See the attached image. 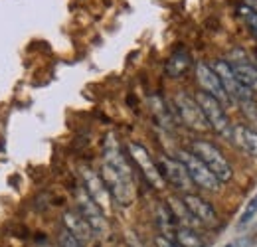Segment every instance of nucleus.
Instances as JSON below:
<instances>
[{"label": "nucleus", "instance_id": "nucleus-1", "mask_svg": "<svg viewBox=\"0 0 257 247\" xmlns=\"http://www.w3.org/2000/svg\"><path fill=\"white\" fill-rule=\"evenodd\" d=\"M99 176L107 186L113 202H117L119 206H131L135 202L137 186H135V178H133V168L113 135H107V139H105L103 166H101Z\"/></svg>", "mask_w": 257, "mask_h": 247}, {"label": "nucleus", "instance_id": "nucleus-2", "mask_svg": "<svg viewBox=\"0 0 257 247\" xmlns=\"http://www.w3.org/2000/svg\"><path fill=\"white\" fill-rule=\"evenodd\" d=\"M190 153H192L194 156H198V158L202 160V164H204L220 182H229V180H231L233 168H231L229 160L222 155V151H220L216 145L198 139V141L192 143V151H190Z\"/></svg>", "mask_w": 257, "mask_h": 247}, {"label": "nucleus", "instance_id": "nucleus-3", "mask_svg": "<svg viewBox=\"0 0 257 247\" xmlns=\"http://www.w3.org/2000/svg\"><path fill=\"white\" fill-rule=\"evenodd\" d=\"M194 99L200 105V109H202V113H204L208 125H210V129L216 131L224 139H231V129L233 127H231L229 119H227V113H225L224 105L220 101H216L214 97L206 95L204 91H198Z\"/></svg>", "mask_w": 257, "mask_h": 247}, {"label": "nucleus", "instance_id": "nucleus-4", "mask_svg": "<svg viewBox=\"0 0 257 247\" xmlns=\"http://www.w3.org/2000/svg\"><path fill=\"white\" fill-rule=\"evenodd\" d=\"M174 111H176V119L182 125H186L188 129H192L196 133L210 131V125L206 121L200 105L196 103V99L190 97L188 93H178L174 97Z\"/></svg>", "mask_w": 257, "mask_h": 247}, {"label": "nucleus", "instance_id": "nucleus-5", "mask_svg": "<svg viewBox=\"0 0 257 247\" xmlns=\"http://www.w3.org/2000/svg\"><path fill=\"white\" fill-rule=\"evenodd\" d=\"M182 164H184V168L188 170V176H190V180L194 182V186H198V188H202V190H206V192H220V188H222V182L202 164V160L198 158V156H194L190 151H178V156H176Z\"/></svg>", "mask_w": 257, "mask_h": 247}, {"label": "nucleus", "instance_id": "nucleus-6", "mask_svg": "<svg viewBox=\"0 0 257 247\" xmlns=\"http://www.w3.org/2000/svg\"><path fill=\"white\" fill-rule=\"evenodd\" d=\"M127 151H128V155H131V158H133V162L139 166L141 174L145 176V180L153 186V188L162 190L166 182H164V178H162V174H161V168H159V164L153 160L151 153H149L143 145H139V143H128Z\"/></svg>", "mask_w": 257, "mask_h": 247}, {"label": "nucleus", "instance_id": "nucleus-7", "mask_svg": "<svg viewBox=\"0 0 257 247\" xmlns=\"http://www.w3.org/2000/svg\"><path fill=\"white\" fill-rule=\"evenodd\" d=\"M75 200H77V212L87 219V223L91 225L93 233L97 237H105L109 233V221H107V216L101 212V208L89 198V194L83 188H77Z\"/></svg>", "mask_w": 257, "mask_h": 247}, {"label": "nucleus", "instance_id": "nucleus-8", "mask_svg": "<svg viewBox=\"0 0 257 247\" xmlns=\"http://www.w3.org/2000/svg\"><path fill=\"white\" fill-rule=\"evenodd\" d=\"M81 180H83V190L89 194V198L101 208V212L107 217L111 216V212H113V198H111L105 182L101 180V176L97 174L95 170L83 166L81 168Z\"/></svg>", "mask_w": 257, "mask_h": 247}, {"label": "nucleus", "instance_id": "nucleus-9", "mask_svg": "<svg viewBox=\"0 0 257 247\" xmlns=\"http://www.w3.org/2000/svg\"><path fill=\"white\" fill-rule=\"evenodd\" d=\"M182 204L184 208L190 212V216L196 219V223L200 227H208V229H214L220 225V217L216 214V210L212 208L210 202H206L204 198H200L198 194H184L182 196Z\"/></svg>", "mask_w": 257, "mask_h": 247}, {"label": "nucleus", "instance_id": "nucleus-10", "mask_svg": "<svg viewBox=\"0 0 257 247\" xmlns=\"http://www.w3.org/2000/svg\"><path fill=\"white\" fill-rule=\"evenodd\" d=\"M161 174L164 178V182H168L170 186H174L178 192L190 194L194 188V182L188 176V170L184 168V164L178 158H170V156H162L159 162Z\"/></svg>", "mask_w": 257, "mask_h": 247}, {"label": "nucleus", "instance_id": "nucleus-11", "mask_svg": "<svg viewBox=\"0 0 257 247\" xmlns=\"http://www.w3.org/2000/svg\"><path fill=\"white\" fill-rule=\"evenodd\" d=\"M229 63L235 79L251 93H257V65L247 60V54L243 50H233L229 54V60H225Z\"/></svg>", "mask_w": 257, "mask_h": 247}, {"label": "nucleus", "instance_id": "nucleus-12", "mask_svg": "<svg viewBox=\"0 0 257 247\" xmlns=\"http://www.w3.org/2000/svg\"><path fill=\"white\" fill-rule=\"evenodd\" d=\"M196 81H198V85H200V91H204L206 95L214 97V99L220 101L224 107L231 105L227 93H225L224 87H222V81H220V77L216 75V71L212 69V65H208V63H204V62L196 63Z\"/></svg>", "mask_w": 257, "mask_h": 247}, {"label": "nucleus", "instance_id": "nucleus-13", "mask_svg": "<svg viewBox=\"0 0 257 247\" xmlns=\"http://www.w3.org/2000/svg\"><path fill=\"white\" fill-rule=\"evenodd\" d=\"M212 69L216 71V75L220 77V81H222V87H224V91L227 93V97H229V101L231 103H241V101H245V99H249V97H253V93L247 91L237 79H235V75H233V71H231V67H229V63L225 62V60H216L214 65H212Z\"/></svg>", "mask_w": 257, "mask_h": 247}, {"label": "nucleus", "instance_id": "nucleus-14", "mask_svg": "<svg viewBox=\"0 0 257 247\" xmlns=\"http://www.w3.org/2000/svg\"><path fill=\"white\" fill-rule=\"evenodd\" d=\"M62 219H64V229H67L83 245H89L95 239V233H93L91 225L87 223V219L81 216L77 210H67Z\"/></svg>", "mask_w": 257, "mask_h": 247}, {"label": "nucleus", "instance_id": "nucleus-15", "mask_svg": "<svg viewBox=\"0 0 257 247\" xmlns=\"http://www.w3.org/2000/svg\"><path fill=\"white\" fill-rule=\"evenodd\" d=\"M231 141L235 143V147L241 153L257 158V131L245 127V125H235L231 129Z\"/></svg>", "mask_w": 257, "mask_h": 247}, {"label": "nucleus", "instance_id": "nucleus-16", "mask_svg": "<svg viewBox=\"0 0 257 247\" xmlns=\"http://www.w3.org/2000/svg\"><path fill=\"white\" fill-rule=\"evenodd\" d=\"M190 65H192V56H190V52H188L186 48H176V50L170 54V58L166 60L164 73H166L168 77L176 79V77H182V75L190 69Z\"/></svg>", "mask_w": 257, "mask_h": 247}, {"label": "nucleus", "instance_id": "nucleus-17", "mask_svg": "<svg viewBox=\"0 0 257 247\" xmlns=\"http://www.w3.org/2000/svg\"><path fill=\"white\" fill-rule=\"evenodd\" d=\"M149 107H151V111H153V115H155V119H157V123L164 127V129H174L176 123H178V119H176V115H174V111L166 105V101L162 99L161 95H153L151 99H149Z\"/></svg>", "mask_w": 257, "mask_h": 247}, {"label": "nucleus", "instance_id": "nucleus-18", "mask_svg": "<svg viewBox=\"0 0 257 247\" xmlns=\"http://www.w3.org/2000/svg\"><path fill=\"white\" fill-rule=\"evenodd\" d=\"M174 241L180 247H206L204 245V239L200 237V233L196 229H192V227H184V225L176 227Z\"/></svg>", "mask_w": 257, "mask_h": 247}, {"label": "nucleus", "instance_id": "nucleus-19", "mask_svg": "<svg viewBox=\"0 0 257 247\" xmlns=\"http://www.w3.org/2000/svg\"><path fill=\"white\" fill-rule=\"evenodd\" d=\"M237 14H239V18L245 22V26H247V30L251 32V36L257 38V10L251 6V4H237Z\"/></svg>", "mask_w": 257, "mask_h": 247}, {"label": "nucleus", "instance_id": "nucleus-20", "mask_svg": "<svg viewBox=\"0 0 257 247\" xmlns=\"http://www.w3.org/2000/svg\"><path fill=\"white\" fill-rule=\"evenodd\" d=\"M255 214H257V194L253 196V198H251V202L245 206L243 214H241V217H239V225H245L247 221H251Z\"/></svg>", "mask_w": 257, "mask_h": 247}, {"label": "nucleus", "instance_id": "nucleus-21", "mask_svg": "<svg viewBox=\"0 0 257 247\" xmlns=\"http://www.w3.org/2000/svg\"><path fill=\"white\" fill-rule=\"evenodd\" d=\"M58 243H60V247H85L81 241H77L67 229H62V231H60V235H58Z\"/></svg>", "mask_w": 257, "mask_h": 247}, {"label": "nucleus", "instance_id": "nucleus-22", "mask_svg": "<svg viewBox=\"0 0 257 247\" xmlns=\"http://www.w3.org/2000/svg\"><path fill=\"white\" fill-rule=\"evenodd\" d=\"M125 243H127V247H145L135 231H127L125 233Z\"/></svg>", "mask_w": 257, "mask_h": 247}, {"label": "nucleus", "instance_id": "nucleus-23", "mask_svg": "<svg viewBox=\"0 0 257 247\" xmlns=\"http://www.w3.org/2000/svg\"><path fill=\"white\" fill-rule=\"evenodd\" d=\"M155 245L157 247H180L174 239L164 237V235H157V237H155Z\"/></svg>", "mask_w": 257, "mask_h": 247}, {"label": "nucleus", "instance_id": "nucleus-24", "mask_svg": "<svg viewBox=\"0 0 257 247\" xmlns=\"http://www.w3.org/2000/svg\"><path fill=\"white\" fill-rule=\"evenodd\" d=\"M225 247H233V245H225Z\"/></svg>", "mask_w": 257, "mask_h": 247}, {"label": "nucleus", "instance_id": "nucleus-25", "mask_svg": "<svg viewBox=\"0 0 257 247\" xmlns=\"http://www.w3.org/2000/svg\"><path fill=\"white\" fill-rule=\"evenodd\" d=\"M255 65H257V63H255Z\"/></svg>", "mask_w": 257, "mask_h": 247}]
</instances>
